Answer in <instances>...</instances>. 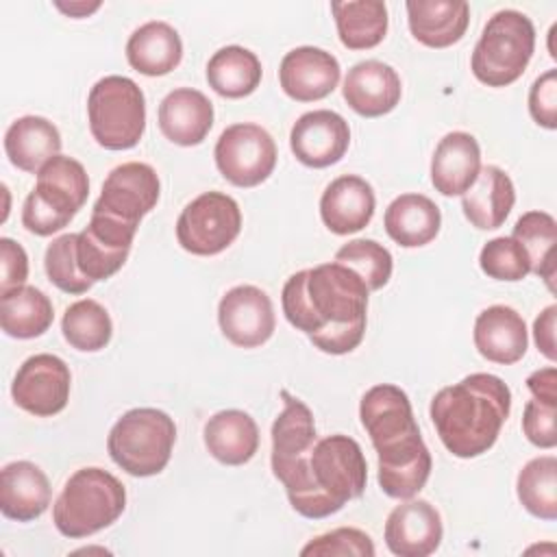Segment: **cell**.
Instances as JSON below:
<instances>
[{"label": "cell", "mask_w": 557, "mask_h": 557, "mask_svg": "<svg viewBox=\"0 0 557 557\" xmlns=\"http://www.w3.org/2000/svg\"><path fill=\"white\" fill-rule=\"evenodd\" d=\"M28 276L26 250L11 237L0 239V294L22 287Z\"/></svg>", "instance_id": "ee69618b"}, {"label": "cell", "mask_w": 557, "mask_h": 557, "mask_svg": "<svg viewBox=\"0 0 557 557\" xmlns=\"http://www.w3.org/2000/svg\"><path fill=\"white\" fill-rule=\"evenodd\" d=\"M91 137L107 150L135 148L146 131V98L128 76H104L87 96Z\"/></svg>", "instance_id": "52a82bcc"}, {"label": "cell", "mask_w": 557, "mask_h": 557, "mask_svg": "<svg viewBox=\"0 0 557 557\" xmlns=\"http://www.w3.org/2000/svg\"><path fill=\"white\" fill-rule=\"evenodd\" d=\"M213 126L211 100L191 87L170 91L159 104V128L176 146H198Z\"/></svg>", "instance_id": "cb8c5ba5"}, {"label": "cell", "mask_w": 557, "mask_h": 557, "mask_svg": "<svg viewBox=\"0 0 557 557\" xmlns=\"http://www.w3.org/2000/svg\"><path fill=\"white\" fill-rule=\"evenodd\" d=\"M405 9L411 35L426 48L457 44L470 24V4L459 0H409Z\"/></svg>", "instance_id": "d4e9b609"}, {"label": "cell", "mask_w": 557, "mask_h": 557, "mask_svg": "<svg viewBox=\"0 0 557 557\" xmlns=\"http://www.w3.org/2000/svg\"><path fill=\"white\" fill-rule=\"evenodd\" d=\"M72 374L67 363L50 352L28 357L15 372L11 396L20 409L37 418H50L70 400Z\"/></svg>", "instance_id": "8fae6325"}, {"label": "cell", "mask_w": 557, "mask_h": 557, "mask_svg": "<svg viewBox=\"0 0 557 557\" xmlns=\"http://www.w3.org/2000/svg\"><path fill=\"white\" fill-rule=\"evenodd\" d=\"M520 505L540 520H557V459L542 455L522 466L516 481Z\"/></svg>", "instance_id": "d590c367"}, {"label": "cell", "mask_w": 557, "mask_h": 557, "mask_svg": "<svg viewBox=\"0 0 557 557\" xmlns=\"http://www.w3.org/2000/svg\"><path fill=\"white\" fill-rule=\"evenodd\" d=\"M161 183L152 165L128 161L109 172L91 213H104L139 226L141 218L157 207Z\"/></svg>", "instance_id": "7c38bea8"}, {"label": "cell", "mask_w": 557, "mask_h": 557, "mask_svg": "<svg viewBox=\"0 0 557 557\" xmlns=\"http://www.w3.org/2000/svg\"><path fill=\"white\" fill-rule=\"evenodd\" d=\"M242 231V211L233 196L205 191L194 198L176 220V239L183 250L213 257L226 250Z\"/></svg>", "instance_id": "ba28073f"}, {"label": "cell", "mask_w": 557, "mask_h": 557, "mask_svg": "<svg viewBox=\"0 0 557 557\" xmlns=\"http://www.w3.org/2000/svg\"><path fill=\"white\" fill-rule=\"evenodd\" d=\"M359 418L376 453L396 448L420 435L409 396L392 383L374 385L363 394Z\"/></svg>", "instance_id": "4fadbf2b"}, {"label": "cell", "mask_w": 557, "mask_h": 557, "mask_svg": "<svg viewBox=\"0 0 557 557\" xmlns=\"http://www.w3.org/2000/svg\"><path fill=\"white\" fill-rule=\"evenodd\" d=\"M126 509V490L102 468H81L63 485L52 507L57 531L70 540L111 527Z\"/></svg>", "instance_id": "3957f363"}, {"label": "cell", "mask_w": 557, "mask_h": 557, "mask_svg": "<svg viewBox=\"0 0 557 557\" xmlns=\"http://www.w3.org/2000/svg\"><path fill=\"white\" fill-rule=\"evenodd\" d=\"M87 196L89 178L83 163L57 154L37 172V183L24 200L22 224L39 237L59 233L72 222Z\"/></svg>", "instance_id": "5b68a950"}, {"label": "cell", "mask_w": 557, "mask_h": 557, "mask_svg": "<svg viewBox=\"0 0 557 557\" xmlns=\"http://www.w3.org/2000/svg\"><path fill=\"white\" fill-rule=\"evenodd\" d=\"M509 411L511 389L503 379L487 372H474L442 387L429 407L442 444L459 459L487 453L496 444Z\"/></svg>", "instance_id": "7a4b0ae2"}, {"label": "cell", "mask_w": 557, "mask_h": 557, "mask_svg": "<svg viewBox=\"0 0 557 557\" xmlns=\"http://www.w3.org/2000/svg\"><path fill=\"white\" fill-rule=\"evenodd\" d=\"M342 94L355 113L363 117H381L396 109L403 96V85L392 65L366 59L348 70Z\"/></svg>", "instance_id": "d6986e66"}, {"label": "cell", "mask_w": 557, "mask_h": 557, "mask_svg": "<svg viewBox=\"0 0 557 557\" xmlns=\"http://www.w3.org/2000/svg\"><path fill=\"white\" fill-rule=\"evenodd\" d=\"M444 527L440 511L422 498H407L385 520V544L398 557H426L442 544Z\"/></svg>", "instance_id": "e0dca14e"}, {"label": "cell", "mask_w": 557, "mask_h": 557, "mask_svg": "<svg viewBox=\"0 0 557 557\" xmlns=\"http://www.w3.org/2000/svg\"><path fill=\"white\" fill-rule=\"evenodd\" d=\"M131 67L144 76H165L183 59V41L168 22H146L126 41Z\"/></svg>", "instance_id": "4dcf8cb0"}, {"label": "cell", "mask_w": 557, "mask_h": 557, "mask_svg": "<svg viewBox=\"0 0 557 557\" xmlns=\"http://www.w3.org/2000/svg\"><path fill=\"white\" fill-rule=\"evenodd\" d=\"M261 61L242 46H224L207 63V83L222 98L250 96L261 83Z\"/></svg>", "instance_id": "836d02e7"}, {"label": "cell", "mask_w": 557, "mask_h": 557, "mask_svg": "<svg viewBox=\"0 0 557 557\" xmlns=\"http://www.w3.org/2000/svg\"><path fill=\"white\" fill-rule=\"evenodd\" d=\"M335 261L357 272L370 292L387 285L394 268L389 250L374 239H352L344 244L335 252Z\"/></svg>", "instance_id": "74e56055"}, {"label": "cell", "mask_w": 557, "mask_h": 557, "mask_svg": "<svg viewBox=\"0 0 557 557\" xmlns=\"http://www.w3.org/2000/svg\"><path fill=\"white\" fill-rule=\"evenodd\" d=\"M481 270L496 281H522L531 274L527 250L513 237H494L479 252Z\"/></svg>", "instance_id": "ab89813d"}, {"label": "cell", "mask_w": 557, "mask_h": 557, "mask_svg": "<svg viewBox=\"0 0 557 557\" xmlns=\"http://www.w3.org/2000/svg\"><path fill=\"white\" fill-rule=\"evenodd\" d=\"M529 113L542 128H557V70H546L529 89Z\"/></svg>", "instance_id": "7bdbcfd3"}, {"label": "cell", "mask_w": 557, "mask_h": 557, "mask_svg": "<svg viewBox=\"0 0 557 557\" xmlns=\"http://www.w3.org/2000/svg\"><path fill=\"white\" fill-rule=\"evenodd\" d=\"M374 207L372 185L357 174H344L326 185L320 198V218L331 233L350 235L370 224Z\"/></svg>", "instance_id": "ffe728a7"}, {"label": "cell", "mask_w": 557, "mask_h": 557, "mask_svg": "<svg viewBox=\"0 0 557 557\" xmlns=\"http://www.w3.org/2000/svg\"><path fill=\"white\" fill-rule=\"evenodd\" d=\"M54 7H57L61 13H65V15L74 17V20H78V17H87V15H91L94 11H98V9H100V2H70V4H65V2H54Z\"/></svg>", "instance_id": "7dc6e473"}, {"label": "cell", "mask_w": 557, "mask_h": 557, "mask_svg": "<svg viewBox=\"0 0 557 557\" xmlns=\"http://www.w3.org/2000/svg\"><path fill=\"white\" fill-rule=\"evenodd\" d=\"M557 405L544 403L540 398H531L524 405L522 413V433L537 448H555L557 429H555Z\"/></svg>", "instance_id": "b9f144b4"}, {"label": "cell", "mask_w": 557, "mask_h": 557, "mask_svg": "<svg viewBox=\"0 0 557 557\" xmlns=\"http://www.w3.org/2000/svg\"><path fill=\"white\" fill-rule=\"evenodd\" d=\"M202 437L211 457L224 466H244L259 448V426L242 409L213 413L205 424Z\"/></svg>", "instance_id": "83f0119b"}, {"label": "cell", "mask_w": 557, "mask_h": 557, "mask_svg": "<svg viewBox=\"0 0 557 557\" xmlns=\"http://www.w3.org/2000/svg\"><path fill=\"white\" fill-rule=\"evenodd\" d=\"M555 326H557V305H548L533 322V339L537 350L548 359H557V348H555Z\"/></svg>", "instance_id": "f6af8a7d"}, {"label": "cell", "mask_w": 557, "mask_h": 557, "mask_svg": "<svg viewBox=\"0 0 557 557\" xmlns=\"http://www.w3.org/2000/svg\"><path fill=\"white\" fill-rule=\"evenodd\" d=\"M176 442L174 420L154 407H137L126 411L109 431L107 450L115 466L131 476L159 474Z\"/></svg>", "instance_id": "8992f818"}, {"label": "cell", "mask_w": 557, "mask_h": 557, "mask_svg": "<svg viewBox=\"0 0 557 557\" xmlns=\"http://www.w3.org/2000/svg\"><path fill=\"white\" fill-rule=\"evenodd\" d=\"M474 346L492 363L511 366L529 348V333L522 315L507 305H492L474 320Z\"/></svg>", "instance_id": "44dd1931"}, {"label": "cell", "mask_w": 557, "mask_h": 557, "mask_svg": "<svg viewBox=\"0 0 557 557\" xmlns=\"http://www.w3.org/2000/svg\"><path fill=\"white\" fill-rule=\"evenodd\" d=\"M374 550V542L372 537L361 531V529H352V527H342V529H333L329 533H322L318 537H313L311 542H307L300 550V555H315V557H346V555H357V557H372Z\"/></svg>", "instance_id": "60d3db41"}, {"label": "cell", "mask_w": 557, "mask_h": 557, "mask_svg": "<svg viewBox=\"0 0 557 557\" xmlns=\"http://www.w3.org/2000/svg\"><path fill=\"white\" fill-rule=\"evenodd\" d=\"M54 320L50 298L33 287H15L0 298V326L9 337L33 339L44 335Z\"/></svg>", "instance_id": "1f68e13d"}, {"label": "cell", "mask_w": 557, "mask_h": 557, "mask_svg": "<svg viewBox=\"0 0 557 557\" xmlns=\"http://www.w3.org/2000/svg\"><path fill=\"white\" fill-rule=\"evenodd\" d=\"M379 455V485L389 498L407 500L413 498L429 481L431 453L420 437H413L392 450Z\"/></svg>", "instance_id": "484cf974"}, {"label": "cell", "mask_w": 557, "mask_h": 557, "mask_svg": "<svg viewBox=\"0 0 557 557\" xmlns=\"http://www.w3.org/2000/svg\"><path fill=\"white\" fill-rule=\"evenodd\" d=\"M339 41L348 50H370L385 39L387 7L381 0L331 2Z\"/></svg>", "instance_id": "d6a6232c"}, {"label": "cell", "mask_w": 557, "mask_h": 557, "mask_svg": "<svg viewBox=\"0 0 557 557\" xmlns=\"http://www.w3.org/2000/svg\"><path fill=\"white\" fill-rule=\"evenodd\" d=\"M218 324L222 335L239 348L265 344L276 326L270 296L255 285H235L218 305Z\"/></svg>", "instance_id": "5bb4252c"}, {"label": "cell", "mask_w": 557, "mask_h": 557, "mask_svg": "<svg viewBox=\"0 0 557 557\" xmlns=\"http://www.w3.org/2000/svg\"><path fill=\"white\" fill-rule=\"evenodd\" d=\"M337 59L315 46L289 50L278 67L281 89L296 102H315L326 98L339 83Z\"/></svg>", "instance_id": "ac0fdd59"}, {"label": "cell", "mask_w": 557, "mask_h": 557, "mask_svg": "<svg viewBox=\"0 0 557 557\" xmlns=\"http://www.w3.org/2000/svg\"><path fill=\"white\" fill-rule=\"evenodd\" d=\"M309 461L318 490L337 509L363 494L368 466L361 446L352 437L335 433L318 440Z\"/></svg>", "instance_id": "30bf717a"}, {"label": "cell", "mask_w": 557, "mask_h": 557, "mask_svg": "<svg viewBox=\"0 0 557 557\" xmlns=\"http://www.w3.org/2000/svg\"><path fill=\"white\" fill-rule=\"evenodd\" d=\"M370 289L344 263L331 261L292 274L281 294L287 322L329 355L355 350L366 333Z\"/></svg>", "instance_id": "6da1fadb"}, {"label": "cell", "mask_w": 557, "mask_h": 557, "mask_svg": "<svg viewBox=\"0 0 557 557\" xmlns=\"http://www.w3.org/2000/svg\"><path fill=\"white\" fill-rule=\"evenodd\" d=\"M350 146L348 122L331 111L315 109L302 113L289 133V148L294 157L307 168H329L337 163Z\"/></svg>", "instance_id": "2e32d148"}, {"label": "cell", "mask_w": 557, "mask_h": 557, "mask_svg": "<svg viewBox=\"0 0 557 557\" xmlns=\"http://www.w3.org/2000/svg\"><path fill=\"white\" fill-rule=\"evenodd\" d=\"M135 233V224H126L104 213H91L89 224L76 237V261L81 272L94 283L113 276L124 265Z\"/></svg>", "instance_id": "9a60e30c"}, {"label": "cell", "mask_w": 557, "mask_h": 557, "mask_svg": "<svg viewBox=\"0 0 557 557\" xmlns=\"http://www.w3.org/2000/svg\"><path fill=\"white\" fill-rule=\"evenodd\" d=\"M516 242L529 255L531 272L537 274L550 292H555V274H557V222L546 211H527L518 218L513 226Z\"/></svg>", "instance_id": "e575fe53"}, {"label": "cell", "mask_w": 557, "mask_h": 557, "mask_svg": "<svg viewBox=\"0 0 557 557\" xmlns=\"http://www.w3.org/2000/svg\"><path fill=\"white\" fill-rule=\"evenodd\" d=\"M215 165L235 187H257L274 172L276 144L272 135L252 122L231 124L215 141Z\"/></svg>", "instance_id": "9c48e42d"}, {"label": "cell", "mask_w": 557, "mask_h": 557, "mask_svg": "<svg viewBox=\"0 0 557 557\" xmlns=\"http://www.w3.org/2000/svg\"><path fill=\"white\" fill-rule=\"evenodd\" d=\"M61 331L72 348L81 352H98L111 342L113 322L98 300L83 298L65 309Z\"/></svg>", "instance_id": "8d00e7d4"}, {"label": "cell", "mask_w": 557, "mask_h": 557, "mask_svg": "<svg viewBox=\"0 0 557 557\" xmlns=\"http://www.w3.org/2000/svg\"><path fill=\"white\" fill-rule=\"evenodd\" d=\"M385 233L403 248H420L433 242L442 226L440 207L424 194H400L383 215Z\"/></svg>", "instance_id": "f1b7e54d"}, {"label": "cell", "mask_w": 557, "mask_h": 557, "mask_svg": "<svg viewBox=\"0 0 557 557\" xmlns=\"http://www.w3.org/2000/svg\"><path fill=\"white\" fill-rule=\"evenodd\" d=\"M516 202L513 181L498 165H485L472 187L461 198L466 220L481 228L494 231L505 224Z\"/></svg>", "instance_id": "4316f807"}, {"label": "cell", "mask_w": 557, "mask_h": 557, "mask_svg": "<svg viewBox=\"0 0 557 557\" xmlns=\"http://www.w3.org/2000/svg\"><path fill=\"white\" fill-rule=\"evenodd\" d=\"M61 150L59 128L41 115L17 117L4 133L9 161L28 174H37Z\"/></svg>", "instance_id": "f546056e"}, {"label": "cell", "mask_w": 557, "mask_h": 557, "mask_svg": "<svg viewBox=\"0 0 557 557\" xmlns=\"http://www.w3.org/2000/svg\"><path fill=\"white\" fill-rule=\"evenodd\" d=\"M527 387L531 389L533 398L557 405V370H555V366L531 372L527 379Z\"/></svg>", "instance_id": "bcb514c9"}, {"label": "cell", "mask_w": 557, "mask_h": 557, "mask_svg": "<svg viewBox=\"0 0 557 557\" xmlns=\"http://www.w3.org/2000/svg\"><path fill=\"white\" fill-rule=\"evenodd\" d=\"M76 237L78 233H65L52 244H48L44 255V268L54 287H59L65 294H85L91 289L94 281L87 278L76 261Z\"/></svg>", "instance_id": "f35d334b"}, {"label": "cell", "mask_w": 557, "mask_h": 557, "mask_svg": "<svg viewBox=\"0 0 557 557\" xmlns=\"http://www.w3.org/2000/svg\"><path fill=\"white\" fill-rule=\"evenodd\" d=\"M535 50L533 22L513 9L494 13L472 50L470 70L487 87H507L516 83Z\"/></svg>", "instance_id": "277c9868"}, {"label": "cell", "mask_w": 557, "mask_h": 557, "mask_svg": "<svg viewBox=\"0 0 557 557\" xmlns=\"http://www.w3.org/2000/svg\"><path fill=\"white\" fill-rule=\"evenodd\" d=\"M50 481L33 461H11L0 472V511L9 520L30 522L50 505Z\"/></svg>", "instance_id": "603a6c76"}, {"label": "cell", "mask_w": 557, "mask_h": 557, "mask_svg": "<svg viewBox=\"0 0 557 557\" xmlns=\"http://www.w3.org/2000/svg\"><path fill=\"white\" fill-rule=\"evenodd\" d=\"M481 172V148L474 135L453 131L440 139L431 159V183L442 196H463Z\"/></svg>", "instance_id": "7402d4cb"}]
</instances>
